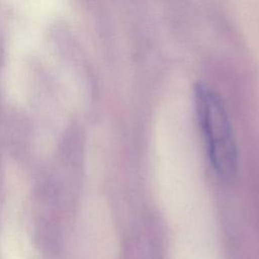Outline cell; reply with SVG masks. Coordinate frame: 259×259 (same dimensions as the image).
I'll return each instance as SVG.
<instances>
[{"mask_svg": "<svg viewBox=\"0 0 259 259\" xmlns=\"http://www.w3.org/2000/svg\"><path fill=\"white\" fill-rule=\"evenodd\" d=\"M196 118L201 131L207 157L215 174L230 179L237 169V147L229 116L220 96L203 82L193 90Z\"/></svg>", "mask_w": 259, "mask_h": 259, "instance_id": "1", "label": "cell"}]
</instances>
